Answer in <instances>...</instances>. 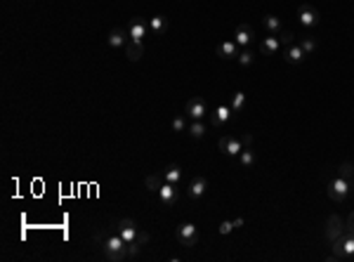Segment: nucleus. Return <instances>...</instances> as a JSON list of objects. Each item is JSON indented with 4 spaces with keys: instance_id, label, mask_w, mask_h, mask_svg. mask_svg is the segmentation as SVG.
I'll return each mask as SVG.
<instances>
[{
    "instance_id": "nucleus-1",
    "label": "nucleus",
    "mask_w": 354,
    "mask_h": 262,
    "mask_svg": "<svg viewBox=\"0 0 354 262\" xmlns=\"http://www.w3.org/2000/svg\"><path fill=\"white\" fill-rule=\"evenodd\" d=\"M95 241L102 246L107 260H111V262L128 260V243L123 241V236L118 234V229H104V232H97Z\"/></svg>"
},
{
    "instance_id": "nucleus-18",
    "label": "nucleus",
    "mask_w": 354,
    "mask_h": 262,
    "mask_svg": "<svg viewBox=\"0 0 354 262\" xmlns=\"http://www.w3.org/2000/svg\"><path fill=\"white\" fill-rule=\"evenodd\" d=\"M302 59H305V50H302L300 45H295V43H293V45L286 50V62H288V64H300Z\"/></svg>"
},
{
    "instance_id": "nucleus-3",
    "label": "nucleus",
    "mask_w": 354,
    "mask_h": 262,
    "mask_svg": "<svg viewBox=\"0 0 354 262\" xmlns=\"http://www.w3.org/2000/svg\"><path fill=\"white\" fill-rule=\"evenodd\" d=\"M175 236L177 241L182 243V246H187V248H191V246H196V241H199V234H196V227L191 222H184L179 224L175 229Z\"/></svg>"
},
{
    "instance_id": "nucleus-7",
    "label": "nucleus",
    "mask_w": 354,
    "mask_h": 262,
    "mask_svg": "<svg viewBox=\"0 0 354 262\" xmlns=\"http://www.w3.org/2000/svg\"><path fill=\"white\" fill-rule=\"evenodd\" d=\"M205 114H208V106H205V102L199 99V97L189 99L187 106H184V116H189L191 120H203Z\"/></svg>"
},
{
    "instance_id": "nucleus-8",
    "label": "nucleus",
    "mask_w": 354,
    "mask_h": 262,
    "mask_svg": "<svg viewBox=\"0 0 354 262\" xmlns=\"http://www.w3.org/2000/svg\"><path fill=\"white\" fill-rule=\"evenodd\" d=\"M234 40H236V45L248 48V45L255 40V31H253V26H248V24H239L236 31H234Z\"/></svg>"
},
{
    "instance_id": "nucleus-31",
    "label": "nucleus",
    "mask_w": 354,
    "mask_h": 262,
    "mask_svg": "<svg viewBox=\"0 0 354 262\" xmlns=\"http://www.w3.org/2000/svg\"><path fill=\"white\" fill-rule=\"evenodd\" d=\"M189 125H187V118L184 116H177L175 120H173V130L175 132H182V130H187Z\"/></svg>"
},
{
    "instance_id": "nucleus-24",
    "label": "nucleus",
    "mask_w": 354,
    "mask_h": 262,
    "mask_svg": "<svg viewBox=\"0 0 354 262\" xmlns=\"http://www.w3.org/2000/svg\"><path fill=\"white\" fill-rule=\"evenodd\" d=\"M338 175H340V177H345L347 182H352V180H354V163H350V161H342L340 168H338Z\"/></svg>"
},
{
    "instance_id": "nucleus-10",
    "label": "nucleus",
    "mask_w": 354,
    "mask_h": 262,
    "mask_svg": "<svg viewBox=\"0 0 354 262\" xmlns=\"http://www.w3.org/2000/svg\"><path fill=\"white\" fill-rule=\"evenodd\" d=\"M205 189H208V180L205 177H194L189 182V187H187V196L191 201H199L205 194Z\"/></svg>"
},
{
    "instance_id": "nucleus-16",
    "label": "nucleus",
    "mask_w": 354,
    "mask_h": 262,
    "mask_svg": "<svg viewBox=\"0 0 354 262\" xmlns=\"http://www.w3.org/2000/svg\"><path fill=\"white\" fill-rule=\"evenodd\" d=\"M279 48H281V40L276 38V36H267V38H262V43H260V52L262 54H274L279 52Z\"/></svg>"
},
{
    "instance_id": "nucleus-20",
    "label": "nucleus",
    "mask_w": 354,
    "mask_h": 262,
    "mask_svg": "<svg viewBox=\"0 0 354 262\" xmlns=\"http://www.w3.org/2000/svg\"><path fill=\"white\" fill-rule=\"evenodd\" d=\"M262 24H265V28L272 33V36H276V33H281L284 28H281V19L279 17H274V14H267L265 19H262Z\"/></svg>"
},
{
    "instance_id": "nucleus-13",
    "label": "nucleus",
    "mask_w": 354,
    "mask_h": 262,
    "mask_svg": "<svg viewBox=\"0 0 354 262\" xmlns=\"http://www.w3.org/2000/svg\"><path fill=\"white\" fill-rule=\"evenodd\" d=\"M232 106L227 104H220L218 109H215V114H213V118H210V123L215 125V128H222V125H227L229 123V118H232Z\"/></svg>"
},
{
    "instance_id": "nucleus-33",
    "label": "nucleus",
    "mask_w": 354,
    "mask_h": 262,
    "mask_svg": "<svg viewBox=\"0 0 354 262\" xmlns=\"http://www.w3.org/2000/svg\"><path fill=\"white\" fill-rule=\"evenodd\" d=\"M232 229H234V222H227V220H224V222H222V224L218 227V232H220L222 236H224V234H229Z\"/></svg>"
},
{
    "instance_id": "nucleus-34",
    "label": "nucleus",
    "mask_w": 354,
    "mask_h": 262,
    "mask_svg": "<svg viewBox=\"0 0 354 262\" xmlns=\"http://www.w3.org/2000/svg\"><path fill=\"white\" fill-rule=\"evenodd\" d=\"M241 142H243V146H250V144H253V135H250V132L241 135Z\"/></svg>"
},
{
    "instance_id": "nucleus-32",
    "label": "nucleus",
    "mask_w": 354,
    "mask_h": 262,
    "mask_svg": "<svg viewBox=\"0 0 354 262\" xmlns=\"http://www.w3.org/2000/svg\"><path fill=\"white\" fill-rule=\"evenodd\" d=\"M345 234L354 236V210L350 213V217H347V222H345Z\"/></svg>"
},
{
    "instance_id": "nucleus-15",
    "label": "nucleus",
    "mask_w": 354,
    "mask_h": 262,
    "mask_svg": "<svg viewBox=\"0 0 354 262\" xmlns=\"http://www.w3.org/2000/svg\"><path fill=\"white\" fill-rule=\"evenodd\" d=\"M156 194H158V198H161V203H163V206H173V203H175V198H177V189H175V184L163 182V184H161V189H158Z\"/></svg>"
},
{
    "instance_id": "nucleus-14",
    "label": "nucleus",
    "mask_w": 354,
    "mask_h": 262,
    "mask_svg": "<svg viewBox=\"0 0 354 262\" xmlns=\"http://www.w3.org/2000/svg\"><path fill=\"white\" fill-rule=\"evenodd\" d=\"M123 50H125L128 62H139V59L144 57V45H142V43H137V40H128Z\"/></svg>"
},
{
    "instance_id": "nucleus-11",
    "label": "nucleus",
    "mask_w": 354,
    "mask_h": 262,
    "mask_svg": "<svg viewBox=\"0 0 354 262\" xmlns=\"http://www.w3.org/2000/svg\"><path fill=\"white\" fill-rule=\"evenodd\" d=\"M215 52L222 59H236L239 57V45H236V40H222V43H218Z\"/></svg>"
},
{
    "instance_id": "nucleus-12",
    "label": "nucleus",
    "mask_w": 354,
    "mask_h": 262,
    "mask_svg": "<svg viewBox=\"0 0 354 262\" xmlns=\"http://www.w3.org/2000/svg\"><path fill=\"white\" fill-rule=\"evenodd\" d=\"M128 31L125 28H111L109 36H107V43H109V48L113 50H118V48H125V43H128Z\"/></svg>"
},
{
    "instance_id": "nucleus-2",
    "label": "nucleus",
    "mask_w": 354,
    "mask_h": 262,
    "mask_svg": "<svg viewBox=\"0 0 354 262\" xmlns=\"http://www.w3.org/2000/svg\"><path fill=\"white\" fill-rule=\"evenodd\" d=\"M350 184L352 182H347L345 177H333L331 182H328V198L331 201H335V203H342L345 198H347V194H350Z\"/></svg>"
},
{
    "instance_id": "nucleus-25",
    "label": "nucleus",
    "mask_w": 354,
    "mask_h": 262,
    "mask_svg": "<svg viewBox=\"0 0 354 262\" xmlns=\"http://www.w3.org/2000/svg\"><path fill=\"white\" fill-rule=\"evenodd\" d=\"M239 158H241V166H243V168H250V166L255 163V154H253L250 146H243L241 154H239Z\"/></svg>"
},
{
    "instance_id": "nucleus-30",
    "label": "nucleus",
    "mask_w": 354,
    "mask_h": 262,
    "mask_svg": "<svg viewBox=\"0 0 354 262\" xmlns=\"http://www.w3.org/2000/svg\"><path fill=\"white\" fill-rule=\"evenodd\" d=\"M279 40H281V45H286V48H290V45L295 43V36H293L290 31H281V33H279Z\"/></svg>"
},
{
    "instance_id": "nucleus-28",
    "label": "nucleus",
    "mask_w": 354,
    "mask_h": 262,
    "mask_svg": "<svg viewBox=\"0 0 354 262\" xmlns=\"http://www.w3.org/2000/svg\"><path fill=\"white\" fill-rule=\"evenodd\" d=\"M342 250H345V255H347V258H352V255H354V236L342 234Z\"/></svg>"
},
{
    "instance_id": "nucleus-26",
    "label": "nucleus",
    "mask_w": 354,
    "mask_h": 262,
    "mask_svg": "<svg viewBox=\"0 0 354 262\" xmlns=\"http://www.w3.org/2000/svg\"><path fill=\"white\" fill-rule=\"evenodd\" d=\"M229 106H232L234 114H239V111H241V109L245 106V95H243V92H234V95H232V102H229Z\"/></svg>"
},
{
    "instance_id": "nucleus-21",
    "label": "nucleus",
    "mask_w": 354,
    "mask_h": 262,
    "mask_svg": "<svg viewBox=\"0 0 354 262\" xmlns=\"http://www.w3.org/2000/svg\"><path fill=\"white\" fill-rule=\"evenodd\" d=\"M163 175H165V182L177 184L179 180H182V168H179L177 163H170V166H168V168L163 170Z\"/></svg>"
},
{
    "instance_id": "nucleus-17",
    "label": "nucleus",
    "mask_w": 354,
    "mask_h": 262,
    "mask_svg": "<svg viewBox=\"0 0 354 262\" xmlns=\"http://www.w3.org/2000/svg\"><path fill=\"white\" fill-rule=\"evenodd\" d=\"M241 149H243L241 137L227 135V149H224V154H227V156H239V154H241Z\"/></svg>"
},
{
    "instance_id": "nucleus-6",
    "label": "nucleus",
    "mask_w": 354,
    "mask_h": 262,
    "mask_svg": "<svg viewBox=\"0 0 354 262\" xmlns=\"http://www.w3.org/2000/svg\"><path fill=\"white\" fill-rule=\"evenodd\" d=\"M345 234V222H342L340 215H328L326 220V238L333 243L335 238H340Z\"/></svg>"
},
{
    "instance_id": "nucleus-35",
    "label": "nucleus",
    "mask_w": 354,
    "mask_h": 262,
    "mask_svg": "<svg viewBox=\"0 0 354 262\" xmlns=\"http://www.w3.org/2000/svg\"><path fill=\"white\" fill-rule=\"evenodd\" d=\"M241 227H243V217H236L234 220V229H241Z\"/></svg>"
},
{
    "instance_id": "nucleus-19",
    "label": "nucleus",
    "mask_w": 354,
    "mask_h": 262,
    "mask_svg": "<svg viewBox=\"0 0 354 262\" xmlns=\"http://www.w3.org/2000/svg\"><path fill=\"white\" fill-rule=\"evenodd\" d=\"M163 182H165L163 172H154V175H147V177H144V184H147V189H149V191H158Z\"/></svg>"
},
{
    "instance_id": "nucleus-4",
    "label": "nucleus",
    "mask_w": 354,
    "mask_h": 262,
    "mask_svg": "<svg viewBox=\"0 0 354 262\" xmlns=\"http://www.w3.org/2000/svg\"><path fill=\"white\" fill-rule=\"evenodd\" d=\"M298 19H300V24H302V26L314 28L316 24H319V10H316V7H312L310 2H305V5H300Z\"/></svg>"
},
{
    "instance_id": "nucleus-5",
    "label": "nucleus",
    "mask_w": 354,
    "mask_h": 262,
    "mask_svg": "<svg viewBox=\"0 0 354 262\" xmlns=\"http://www.w3.org/2000/svg\"><path fill=\"white\" fill-rule=\"evenodd\" d=\"M116 229H118V234L123 236V241H125V243H133V241L137 238V234H139L137 222H135V220H130V217H123V220H118Z\"/></svg>"
},
{
    "instance_id": "nucleus-29",
    "label": "nucleus",
    "mask_w": 354,
    "mask_h": 262,
    "mask_svg": "<svg viewBox=\"0 0 354 262\" xmlns=\"http://www.w3.org/2000/svg\"><path fill=\"white\" fill-rule=\"evenodd\" d=\"M236 59H239V64H241V66H250V64H253V59H255V54L250 52V50H241Z\"/></svg>"
},
{
    "instance_id": "nucleus-27",
    "label": "nucleus",
    "mask_w": 354,
    "mask_h": 262,
    "mask_svg": "<svg viewBox=\"0 0 354 262\" xmlns=\"http://www.w3.org/2000/svg\"><path fill=\"white\" fill-rule=\"evenodd\" d=\"M300 48L305 50V54H310L316 50V38H312V36H302L300 38Z\"/></svg>"
},
{
    "instance_id": "nucleus-22",
    "label": "nucleus",
    "mask_w": 354,
    "mask_h": 262,
    "mask_svg": "<svg viewBox=\"0 0 354 262\" xmlns=\"http://www.w3.org/2000/svg\"><path fill=\"white\" fill-rule=\"evenodd\" d=\"M149 28L154 33H163L165 28H168V19H165L163 14H156V17L149 19Z\"/></svg>"
},
{
    "instance_id": "nucleus-23",
    "label": "nucleus",
    "mask_w": 354,
    "mask_h": 262,
    "mask_svg": "<svg viewBox=\"0 0 354 262\" xmlns=\"http://www.w3.org/2000/svg\"><path fill=\"white\" fill-rule=\"evenodd\" d=\"M187 130H189V135L194 137V140H201V137L205 135V123L203 120H194V123H189Z\"/></svg>"
},
{
    "instance_id": "nucleus-9",
    "label": "nucleus",
    "mask_w": 354,
    "mask_h": 262,
    "mask_svg": "<svg viewBox=\"0 0 354 262\" xmlns=\"http://www.w3.org/2000/svg\"><path fill=\"white\" fill-rule=\"evenodd\" d=\"M128 36H130V40L142 43V38L147 36V19H144V17H135V19L130 22V26H128Z\"/></svg>"
}]
</instances>
